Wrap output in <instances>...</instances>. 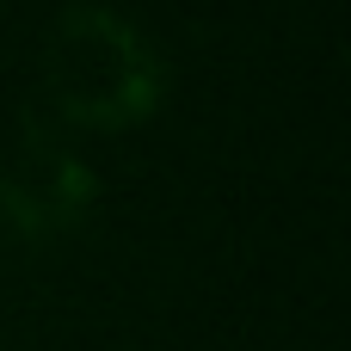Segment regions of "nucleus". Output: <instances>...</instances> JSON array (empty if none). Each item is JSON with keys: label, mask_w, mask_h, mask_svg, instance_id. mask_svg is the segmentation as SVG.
<instances>
[]
</instances>
